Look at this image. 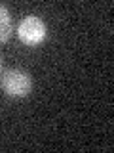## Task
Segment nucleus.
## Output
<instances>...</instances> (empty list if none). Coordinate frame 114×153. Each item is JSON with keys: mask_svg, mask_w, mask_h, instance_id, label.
<instances>
[{"mask_svg": "<svg viewBox=\"0 0 114 153\" xmlns=\"http://www.w3.org/2000/svg\"><path fill=\"white\" fill-rule=\"evenodd\" d=\"M2 90L10 98H27L32 90V79L23 69H8L0 79Z\"/></svg>", "mask_w": 114, "mask_h": 153, "instance_id": "f257e3e1", "label": "nucleus"}, {"mask_svg": "<svg viewBox=\"0 0 114 153\" xmlns=\"http://www.w3.org/2000/svg\"><path fill=\"white\" fill-rule=\"evenodd\" d=\"M48 27L38 16H27L17 25V38L27 46H38L46 40Z\"/></svg>", "mask_w": 114, "mask_h": 153, "instance_id": "f03ea898", "label": "nucleus"}, {"mask_svg": "<svg viewBox=\"0 0 114 153\" xmlns=\"http://www.w3.org/2000/svg\"><path fill=\"white\" fill-rule=\"evenodd\" d=\"M13 35V21L8 8L0 4V42H6Z\"/></svg>", "mask_w": 114, "mask_h": 153, "instance_id": "7ed1b4c3", "label": "nucleus"}, {"mask_svg": "<svg viewBox=\"0 0 114 153\" xmlns=\"http://www.w3.org/2000/svg\"><path fill=\"white\" fill-rule=\"evenodd\" d=\"M0 69H2V57H0Z\"/></svg>", "mask_w": 114, "mask_h": 153, "instance_id": "20e7f679", "label": "nucleus"}]
</instances>
